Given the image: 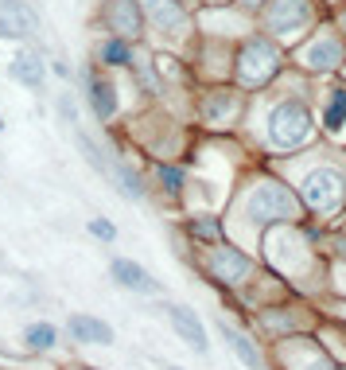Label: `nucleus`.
Segmentation results:
<instances>
[{
	"instance_id": "nucleus-1",
	"label": "nucleus",
	"mask_w": 346,
	"mask_h": 370,
	"mask_svg": "<svg viewBox=\"0 0 346 370\" xmlns=\"http://www.w3.org/2000/svg\"><path fill=\"white\" fill-rule=\"evenodd\" d=\"M269 137H273L280 148H296L311 137V113L304 102H284V106L273 109L269 117Z\"/></svg>"
},
{
	"instance_id": "nucleus-2",
	"label": "nucleus",
	"mask_w": 346,
	"mask_h": 370,
	"mask_svg": "<svg viewBox=\"0 0 346 370\" xmlns=\"http://www.w3.org/2000/svg\"><path fill=\"white\" fill-rule=\"evenodd\" d=\"M299 203L292 192L276 187V183H257L249 195V218L253 222H280V218H296Z\"/></svg>"
},
{
	"instance_id": "nucleus-3",
	"label": "nucleus",
	"mask_w": 346,
	"mask_h": 370,
	"mask_svg": "<svg viewBox=\"0 0 346 370\" xmlns=\"http://www.w3.org/2000/svg\"><path fill=\"white\" fill-rule=\"evenodd\" d=\"M304 195L315 211H334V207L346 199V179L334 172V167H319L311 172L308 183H304Z\"/></svg>"
},
{
	"instance_id": "nucleus-4",
	"label": "nucleus",
	"mask_w": 346,
	"mask_h": 370,
	"mask_svg": "<svg viewBox=\"0 0 346 370\" xmlns=\"http://www.w3.org/2000/svg\"><path fill=\"white\" fill-rule=\"evenodd\" d=\"M39 32V16L36 4H0V39H32Z\"/></svg>"
},
{
	"instance_id": "nucleus-5",
	"label": "nucleus",
	"mask_w": 346,
	"mask_h": 370,
	"mask_svg": "<svg viewBox=\"0 0 346 370\" xmlns=\"http://www.w3.org/2000/svg\"><path fill=\"white\" fill-rule=\"evenodd\" d=\"M167 316H171V327L187 339V343L195 347V351H206V332H203V323H199V316H195L191 308H183V304H171L167 308Z\"/></svg>"
},
{
	"instance_id": "nucleus-6",
	"label": "nucleus",
	"mask_w": 346,
	"mask_h": 370,
	"mask_svg": "<svg viewBox=\"0 0 346 370\" xmlns=\"http://www.w3.org/2000/svg\"><path fill=\"white\" fill-rule=\"evenodd\" d=\"M273 71H276L273 47H269V43H249V51H245V67H241L245 82H264Z\"/></svg>"
},
{
	"instance_id": "nucleus-7",
	"label": "nucleus",
	"mask_w": 346,
	"mask_h": 370,
	"mask_svg": "<svg viewBox=\"0 0 346 370\" xmlns=\"http://www.w3.org/2000/svg\"><path fill=\"white\" fill-rule=\"evenodd\" d=\"M113 277H117V285H125V288H132V292H144V297H156L160 292V285H156L152 277L144 273L136 262H113Z\"/></svg>"
},
{
	"instance_id": "nucleus-8",
	"label": "nucleus",
	"mask_w": 346,
	"mask_h": 370,
	"mask_svg": "<svg viewBox=\"0 0 346 370\" xmlns=\"http://www.w3.org/2000/svg\"><path fill=\"white\" fill-rule=\"evenodd\" d=\"M66 327H71V335L78 343H113V327L94 320V316H71Z\"/></svg>"
},
{
	"instance_id": "nucleus-9",
	"label": "nucleus",
	"mask_w": 346,
	"mask_h": 370,
	"mask_svg": "<svg viewBox=\"0 0 346 370\" xmlns=\"http://www.w3.org/2000/svg\"><path fill=\"white\" fill-rule=\"evenodd\" d=\"M218 332H222V339L230 343V351H234V355H238L245 367H249V370H261V355H257V347H253L249 339L238 332V327H230L226 320H218Z\"/></svg>"
},
{
	"instance_id": "nucleus-10",
	"label": "nucleus",
	"mask_w": 346,
	"mask_h": 370,
	"mask_svg": "<svg viewBox=\"0 0 346 370\" xmlns=\"http://www.w3.org/2000/svg\"><path fill=\"white\" fill-rule=\"evenodd\" d=\"M210 269H214V277H222V281H241V277L249 273V262H245L238 250H214Z\"/></svg>"
},
{
	"instance_id": "nucleus-11",
	"label": "nucleus",
	"mask_w": 346,
	"mask_h": 370,
	"mask_svg": "<svg viewBox=\"0 0 346 370\" xmlns=\"http://www.w3.org/2000/svg\"><path fill=\"white\" fill-rule=\"evenodd\" d=\"M8 74H12L20 86H27V90H39V86H43V62H39L36 55H16Z\"/></svg>"
},
{
	"instance_id": "nucleus-12",
	"label": "nucleus",
	"mask_w": 346,
	"mask_h": 370,
	"mask_svg": "<svg viewBox=\"0 0 346 370\" xmlns=\"http://www.w3.org/2000/svg\"><path fill=\"white\" fill-rule=\"evenodd\" d=\"M109 20H113V32H117V36H136V27H140V8H136L132 0H113Z\"/></svg>"
},
{
	"instance_id": "nucleus-13",
	"label": "nucleus",
	"mask_w": 346,
	"mask_h": 370,
	"mask_svg": "<svg viewBox=\"0 0 346 370\" xmlns=\"http://www.w3.org/2000/svg\"><path fill=\"white\" fill-rule=\"evenodd\" d=\"M90 106H94L97 117H113V109H117V94H113V82L106 78H90Z\"/></svg>"
},
{
	"instance_id": "nucleus-14",
	"label": "nucleus",
	"mask_w": 346,
	"mask_h": 370,
	"mask_svg": "<svg viewBox=\"0 0 346 370\" xmlns=\"http://www.w3.org/2000/svg\"><path fill=\"white\" fill-rule=\"evenodd\" d=\"M148 12H152V20L160 27H167V32H183V24H187V16H183V8L175 0H152Z\"/></svg>"
},
{
	"instance_id": "nucleus-15",
	"label": "nucleus",
	"mask_w": 346,
	"mask_h": 370,
	"mask_svg": "<svg viewBox=\"0 0 346 370\" xmlns=\"http://www.w3.org/2000/svg\"><path fill=\"white\" fill-rule=\"evenodd\" d=\"M304 20H308V4H304V0H280L273 8V27H284V24L299 27Z\"/></svg>"
},
{
	"instance_id": "nucleus-16",
	"label": "nucleus",
	"mask_w": 346,
	"mask_h": 370,
	"mask_svg": "<svg viewBox=\"0 0 346 370\" xmlns=\"http://www.w3.org/2000/svg\"><path fill=\"white\" fill-rule=\"evenodd\" d=\"M338 59H343V51L334 47V43H327V39H323V43H315V47L308 51V62L315 67V71H331Z\"/></svg>"
},
{
	"instance_id": "nucleus-17",
	"label": "nucleus",
	"mask_w": 346,
	"mask_h": 370,
	"mask_svg": "<svg viewBox=\"0 0 346 370\" xmlns=\"http://www.w3.org/2000/svg\"><path fill=\"white\" fill-rule=\"evenodd\" d=\"M113 183L121 187V195H125V199H144V187H140V179H136V172H129L125 164L113 167Z\"/></svg>"
},
{
	"instance_id": "nucleus-18",
	"label": "nucleus",
	"mask_w": 346,
	"mask_h": 370,
	"mask_svg": "<svg viewBox=\"0 0 346 370\" xmlns=\"http://www.w3.org/2000/svg\"><path fill=\"white\" fill-rule=\"evenodd\" d=\"M78 144H82V152H86V160H90V167H94V172H101L106 179H113V167H109V160L101 156V148H97V144L86 137V132L78 137Z\"/></svg>"
},
{
	"instance_id": "nucleus-19",
	"label": "nucleus",
	"mask_w": 346,
	"mask_h": 370,
	"mask_svg": "<svg viewBox=\"0 0 346 370\" xmlns=\"http://www.w3.org/2000/svg\"><path fill=\"white\" fill-rule=\"evenodd\" d=\"M27 347H36V351H47V347H55V327L51 323H32L24 332Z\"/></svg>"
},
{
	"instance_id": "nucleus-20",
	"label": "nucleus",
	"mask_w": 346,
	"mask_h": 370,
	"mask_svg": "<svg viewBox=\"0 0 346 370\" xmlns=\"http://www.w3.org/2000/svg\"><path fill=\"white\" fill-rule=\"evenodd\" d=\"M343 121H346V90H338L327 106V129H338Z\"/></svg>"
},
{
	"instance_id": "nucleus-21",
	"label": "nucleus",
	"mask_w": 346,
	"mask_h": 370,
	"mask_svg": "<svg viewBox=\"0 0 346 370\" xmlns=\"http://www.w3.org/2000/svg\"><path fill=\"white\" fill-rule=\"evenodd\" d=\"M101 59H106V62H113V67H125V62H129L132 55H129V47H125L121 39H109L106 47H101Z\"/></svg>"
},
{
	"instance_id": "nucleus-22",
	"label": "nucleus",
	"mask_w": 346,
	"mask_h": 370,
	"mask_svg": "<svg viewBox=\"0 0 346 370\" xmlns=\"http://www.w3.org/2000/svg\"><path fill=\"white\" fill-rule=\"evenodd\" d=\"M160 183H167V192L175 195L183 187V176H180V167H164L160 164Z\"/></svg>"
},
{
	"instance_id": "nucleus-23",
	"label": "nucleus",
	"mask_w": 346,
	"mask_h": 370,
	"mask_svg": "<svg viewBox=\"0 0 346 370\" xmlns=\"http://www.w3.org/2000/svg\"><path fill=\"white\" fill-rule=\"evenodd\" d=\"M90 234H94V238H113V234H117V230H113V222H106V218H90Z\"/></svg>"
},
{
	"instance_id": "nucleus-24",
	"label": "nucleus",
	"mask_w": 346,
	"mask_h": 370,
	"mask_svg": "<svg viewBox=\"0 0 346 370\" xmlns=\"http://www.w3.org/2000/svg\"><path fill=\"white\" fill-rule=\"evenodd\" d=\"M195 238H218V222H191Z\"/></svg>"
},
{
	"instance_id": "nucleus-25",
	"label": "nucleus",
	"mask_w": 346,
	"mask_h": 370,
	"mask_svg": "<svg viewBox=\"0 0 346 370\" xmlns=\"http://www.w3.org/2000/svg\"><path fill=\"white\" fill-rule=\"evenodd\" d=\"M59 113H62V121H71L74 125V102L71 97H59Z\"/></svg>"
},
{
	"instance_id": "nucleus-26",
	"label": "nucleus",
	"mask_w": 346,
	"mask_h": 370,
	"mask_svg": "<svg viewBox=\"0 0 346 370\" xmlns=\"http://www.w3.org/2000/svg\"><path fill=\"white\" fill-rule=\"evenodd\" d=\"M12 4H36V0H12Z\"/></svg>"
},
{
	"instance_id": "nucleus-27",
	"label": "nucleus",
	"mask_w": 346,
	"mask_h": 370,
	"mask_svg": "<svg viewBox=\"0 0 346 370\" xmlns=\"http://www.w3.org/2000/svg\"><path fill=\"white\" fill-rule=\"evenodd\" d=\"M167 370H180V367H167Z\"/></svg>"
},
{
	"instance_id": "nucleus-28",
	"label": "nucleus",
	"mask_w": 346,
	"mask_h": 370,
	"mask_svg": "<svg viewBox=\"0 0 346 370\" xmlns=\"http://www.w3.org/2000/svg\"><path fill=\"white\" fill-rule=\"evenodd\" d=\"M0 129H4V121H0Z\"/></svg>"
}]
</instances>
